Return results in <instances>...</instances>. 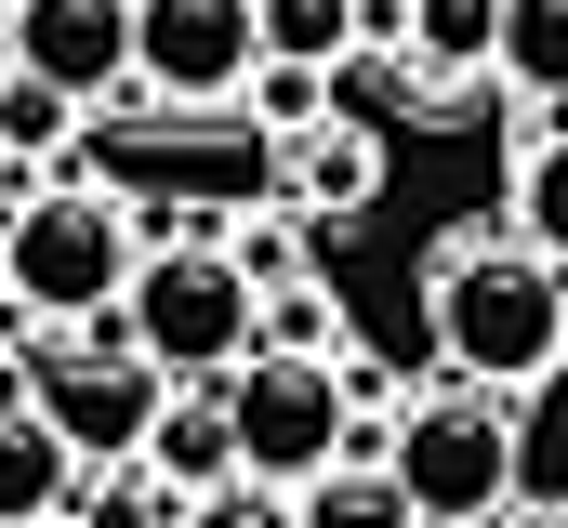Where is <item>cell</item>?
<instances>
[{
	"mask_svg": "<svg viewBox=\"0 0 568 528\" xmlns=\"http://www.w3.org/2000/svg\"><path fill=\"white\" fill-rule=\"evenodd\" d=\"M489 80L529 106V120H516V145L568 132V0H503V53H489Z\"/></svg>",
	"mask_w": 568,
	"mask_h": 528,
	"instance_id": "cell-9",
	"label": "cell"
},
{
	"mask_svg": "<svg viewBox=\"0 0 568 528\" xmlns=\"http://www.w3.org/2000/svg\"><path fill=\"white\" fill-rule=\"evenodd\" d=\"M384 476L424 528H503L516 516V409L476 384H424L384 423Z\"/></svg>",
	"mask_w": 568,
	"mask_h": 528,
	"instance_id": "cell-4",
	"label": "cell"
},
{
	"mask_svg": "<svg viewBox=\"0 0 568 528\" xmlns=\"http://www.w3.org/2000/svg\"><path fill=\"white\" fill-rule=\"evenodd\" d=\"M556 528H568V516H556Z\"/></svg>",
	"mask_w": 568,
	"mask_h": 528,
	"instance_id": "cell-25",
	"label": "cell"
},
{
	"mask_svg": "<svg viewBox=\"0 0 568 528\" xmlns=\"http://www.w3.org/2000/svg\"><path fill=\"white\" fill-rule=\"evenodd\" d=\"M0 80H40L67 106L133 93V0H0Z\"/></svg>",
	"mask_w": 568,
	"mask_h": 528,
	"instance_id": "cell-7",
	"label": "cell"
},
{
	"mask_svg": "<svg viewBox=\"0 0 568 528\" xmlns=\"http://www.w3.org/2000/svg\"><path fill=\"white\" fill-rule=\"evenodd\" d=\"M40 528H80V516H40Z\"/></svg>",
	"mask_w": 568,
	"mask_h": 528,
	"instance_id": "cell-24",
	"label": "cell"
},
{
	"mask_svg": "<svg viewBox=\"0 0 568 528\" xmlns=\"http://www.w3.org/2000/svg\"><path fill=\"white\" fill-rule=\"evenodd\" d=\"M489 53H503V0H410V67H424L436 93L449 80H489Z\"/></svg>",
	"mask_w": 568,
	"mask_h": 528,
	"instance_id": "cell-13",
	"label": "cell"
},
{
	"mask_svg": "<svg viewBox=\"0 0 568 528\" xmlns=\"http://www.w3.org/2000/svg\"><path fill=\"white\" fill-rule=\"evenodd\" d=\"M185 528H304V516H291V489H252V476H239V489H199Z\"/></svg>",
	"mask_w": 568,
	"mask_h": 528,
	"instance_id": "cell-22",
	"label": "cell"
},
{
	"mask_svg": "<svg viewBox=\"0 0 568 528\" xmlns=\"http://www.w3.org/2000/svg\"><path fill=\"white\" fill-rule=\"evenodd\" d=\"M0 199H13V159H0Z\"/></svg>",
	"mask_w": 568,
	"mask_h": 528,
	"instance_id": "cell-23",
	"label": "cell"
},
{
	"mask_svg": "<svg viewBox=\"0 0 568 528\" xmlns=\"http://www.w3.org/2000/svg\"><path fill=\"white\" fill-rule=\"evenodd\" d=\"M252 67H265L252 0H133V93L225 106V93H252Z\"/></svg>",
	"mask_w": 568,
	"mask_h": 528,
	"instance_id": "cell-8",
	"label": "cell"
},
{
	"mask_svg": "<svg viewBox=\"0 0 568 528\" xmlns=\"http://www.w3.org/2000/svg\"><path fill=\"white\" fill-rule=\"evenodd\" d=\"M291 199H304V212H371V199H384V132L317 120L291 145Z\"/></svg>",
	"mask_w": 568,
	"mask_h": 528,
	"instance_id": "cell-12",
	"label": "cell"
},
{
	"mask_svg": "<svg viewBox=\"0 0 568 528\" xmlns=\"http://www.w3.org/2000/svg\"><path fill=\"white\" fill-rule=\"evenodd\" d=\"M516 238H529L542 264H568V132L516 145Z\"/></svg>",
	"mask_w": 568,
	"mask_h": 528,
	"instance_id": "cell-17",
	"label": "cell"
},
{
	"mask_svg": "<svg viewBox=\"0 0 568 528\" xmlns=\"http://www.w3.org/2000/svg\"><path fill=\"white\" fill-rule=\"evenodd\" d=\"M67 516H80V528H185V502H172V489H159L145 463H120V476H93V489H80Z\"/></svg>",
	"mask_w": 568,
	"mask_h": 528,
	"instance_id": "cell-20",
	"label": "cell"
},
{
	"mask_svg": "<svg viewBox=\"0 0 568 528\" xmlns=\"http://www.w3.org/2000/svg\"><path fill=\"white\" fill-rule=\"evenodd\" d=\"M225 423H239V476H252V489H317L331 463H357L344 357H278V344H252V357L225 370Z\"/></svg>",
	"mask_w": 568,
	"mask_h": 528,
	"instance_id": "cell-5",
	"label": "cell"
},
{
	"mask_svg": "<svg viewBox=\"0 0 568 528\" xmlns=\"http://www.w3.org/2000/svg\"><path fill=\"white\" fill-rule=\"evenodd\" d=\"M291 516H304V528H424L410 502H397V476H384V463H331L317 489H291Z\"/></svg>",
	"mask_w": 568,
	"mask_h": 528,
	"instance_id": "cell-16",
	"label": "cell"
},
{
	"mask_svg": "<svg viewBox=\"0 0 568 528\" xmlns=\"http://www.w3.org/2000/svg\"><path fill=\"white\" fill-rule=\"evenodd\" d=\"M265 344H278V357H331V291H304V277L265 291Z\"/></svg>",
	"mask_w": 568,
	"mask_h": 528,
	"instance_id": "cell-21",
	"label": "cell"
},
{
	"mask_svg": "<svg viewBox=\"0 0 568 528\" xmlns=\"http://www.w3.org/2000/svg\"><path fill=\"white\" fill-rule=\"evenodd\" d=\"M252 40H265V67H344L357 53V0H252Z\"/></svg>",
	"mask_w": 568,
	"mask_h": 528,
	"instance_id": "cell-15",
	"label": "cell"
},
{
	"mask_svg": "<svg viewBox=\"0 0 568 528\" xmlns=\"http://www.w3.org/2000/svg\"><path fill=\"white\" fill-rule=\"evenodd\" d=\"M80 502V463H67V436L27 409V384H0V528H40Z\"/></svg>",
	"mask_w": 568,
	"mask_h": 528,
	"instance_id": "cell-11",
	"label": "cell"
},
{
	"mask_svg": "<svg viewBox=\"0 0 568 528\" xmlns=\"http://www.w3.org/2000/svg\"><path fill=\"white\" fill-rule=\"evenodd\" d=\"M145 476H159L172 502L239 489V423H225V384H172V409L145 423Z\"/></svg>",
	"mask_w": 568,
	"mask_h": 528,
	"instance_id": "cell-10",
	"label": "cell"
},
{
	"mask_svg": "<svg viewBox=\"0 0 568 528\" xmlns=\"http://www.w3.org/2000/svg\"><path fill=\"white\" fill-rule=\"evenodd\" d=\"M145 225L120 185H27L0 212V304L13 317H120Z\"/></svg>",
	"mask_w": 568,
	"mask_h": 528,
	"instance_id": "cell-2",
	"label": "cell"
},
{
	"mask_svg": "<svg viewBox=\"0 0 568 528\" xmlns=\"http://www.w3.org/2000/svg\"><path fill=\"white\" fill-rule=\"evenodd\" d=\"M424 331H436V357H449V384L542 396L568 370V264H542L516 225H503V238H436Z\"/></svg>",
	"mask_w": 568,
	"mask_h": 528,
	"instance_id": "cell-1",
	"label": "cell"
},
{
	"mask_svg": "<svg viewBox=\"0 0 568 528\" xmlns=\"http://www.w3.org/2000/svg\"><path fill=\"white\" fill-rule=\"evenodd\" d=\"M331 120L384 132V120H449V106H436V80L410 53H344V67H331Z\"/></svg>",
	"mask_w": 568,
	"mask_h": 528,
	"instance_id": "cell-14",
	"label": "cell"
},
{
	"mask_svg": "<svg viewBox=\"0 0 568 528\" xmlns=\"http://www.w3.org/2000/svg\"><path fill=\"white\" fill-rule=\"evenodd\" d=\"M120 344L159 384H225L265 344V304H252V277H239L225 238H159L133 264V291H120Z\"/></svg>",
	"mask_w": 568,
	"mask_h": 528,
	"instance_id": "cell-3",
	"label": "cell"
},
{
	"mask_svg": "<svg viewBox=\"0 0 568 528\" xmlns=\"http://www.w3.org/2000/svg\"><path fill=\"white\" fill-rule=\"evenodd\" d=\"M67 132H80V106H67V93H40V80H0V159H13V172H40Z\"/></svg>",
	"mask_w": 568,
	"mask_h": 528,
	"instance_id": "cell-19",
	"label": "cell"
},
{
	"mask_svg": "<svg viewBox=\"0 0 568 528\" xmlns=\"http://www.w3.org/2000/svg\"><path fill=\"white\" fill-rule=\"evenodd\" d=\"M27 409L67 436V463H145V423L172 409V384L145 370L133 344H106V331H53L40 357H27Z\"/></svg>",
	"mask_w": 568,
	"mask_h": 528,
	"instance_id": "cell-6",
	"label": "cell"
},
{
	"mask_svg": "<svg viewBox=\"0 0 568 528\" xmlns=\"http://www.w3.org/2000/svg\"><path fill=\"white\" fill-rule=\"evenodd\" d=\"M516 502L529 516H568V396L516 409Z\"/></svg>",
	"mask_w": 568,
	"mask_h": 528,
	"instance_id": "cell-18",
	"label": "cell"
}]
</instances>
